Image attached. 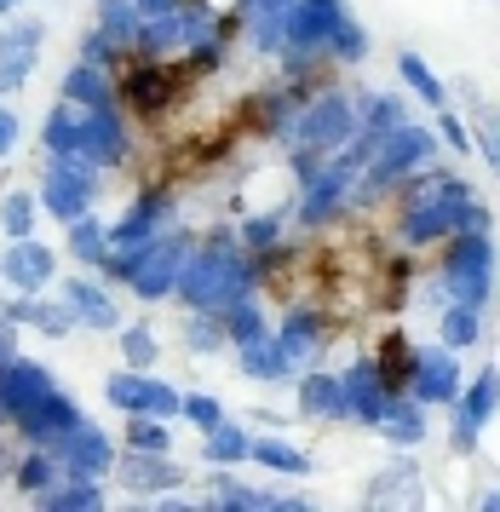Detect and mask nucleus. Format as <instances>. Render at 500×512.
Returning a JSON list of instances; mask_svg holds the SVG:
<instances>
[{"instance_id": "f03ea898", "label": "nucleus", "mask_w": 500, "mask_h": 512, "mask_svg": "<svg viewBox=\"0 0 500 512\" xmlns=\"http://www.w3.org/2000/svg\"><path fill=\"white\" fill-rule=\"evenodd\" d=\"M184 248H190L184 236H161V242H144V254H138V265H133V277H127V282H133L144 300H161V294L179 282L184 259H190Z\"/></svg>"}, {"instance_id": "0eeeda50", "label": "nucleus", "mask_w": 500, "mask_h": 512, "mask_svg": "<svg viewBox=\"0 0 500 512\" xmlns=\"http://www.w3.org/2000/svg\"><path fill=\"white\" fill-rule=\"evenodd\" d=\"M64 98H69V104H81V110H110L115 87L104 81V70H98V64H75V70H69V81H64Z\"/></svg>"}, {"instance_id": "bb28decb", "label": "nucleus", "mask_w": 500, "mask_h": 512, "mask_svg": "<svg viewBox=\"0 0 500 512\" xmlns=\"http://www.w3.org/2000/svg\"><path fill=\"white\" fill-rule=\"evenodd\" d=\"M248 242H253V248H265V242H276V219H271V213H265V219H253V225H248Z\"/></svg>"}, {"instance_id": "1a4fd4ad", "label": "nucleus", "mask_w": 500, "mask_h": 512, "mask_svg": "<svg viewBox=\"0 0 500 512\" xmlns=\"http://www.w3.org/2000/svg\"><path fill=\"white\" fill-rule=\"evenodd\" d=\"M58 443H64V455H69L75 472H98V466H110V443L98 438V432H87V426H69Z\"/></svg>"}, {"instance_id": "423d86ee", "label": "nucleus", "mask_w": 500, "mask_h": 512, "mask_svg": "<svg viewBox=\"0 0 500 512\" xmlns=\"http://www.w3.org/2000/svg\"><path fill=\"white\" fill-rule=\"evenodd\" d=\"M0 277L18 282V288H46V277H52V254H46L41 242L18 236V248L0 254Z\"/></svg>"}, {"instance_id": "cd10ccee", "label": "nucleus", "mask_w": 500, "mask_h": 512, "mask_svg": "<svg viewBox=\"0 0 500 512\" xmlns=\"http://www.w3.org/2000/svg\"><path fill=\"white\" fill-rule=\"evenodd\" d=\"M12 144H18V116H12V110H0V156H6Z\"/></svg>"}, {"instance_id": "6ab92c4d", "label": "nucleus", "mask_w": 500, "mask_h": 512, "mask_svg": "<svg viewBox=\"0 0 500 512\" xmlns=\"http://www.w3.org/2000/svg\"><path fill=\"white\" fill-rule=\"evenodd\" d=\"M121 351H127V363H133V369H150V363H156V340H150V328H127Z\"/></svg>"}, {"instance_id": "6e6552de", "label": "nucleus", "mask_w": 500, "mask_h": 512, "mask_svg": "<svg viewBox=\"0 0 500 512\" xmlns=\"http://www.w3.org/2000/svg\"><path fill=\"white\" fill-rule=\"evenodd\" d=\"M121 478L133 489H167V484H184V472L179 466H167L156 461V449H133L127 461H121Z\"/></svg>"}, {"instance_id": "2eb2a0df", "label": "nucleus", "mask_w": 500, "mask_h": 512, "mask_svg": "<svg viewBox=\"0 0 500 512\" xmlns=\"http://www.w3.org/2000/svg\"><path fill=\"white\" fill-rule=\"evenodd\" d=\"M29 225H35V202L29 196H6L0 202V231L18 242V236H29Z\"/></svg>"}, {"instance_id": "7c9ffc66", "label": "nucleus", "mask_w": 500, "mask_h": 512, "mask_svg": "<svg viewBox=\"0 0 500 512\" xmlns=\"http://www.w3.org/2000/svg\"><path fill=\"white\" fill-rule=\"evenodd\" d=\"M6 6H12V0H0V12H6Z\"/></svg>"}, {"instance_id": "a211bd4d", "label": "nucleus", "mask_w": 500, "mask_h": 512, "mask_svg": "<svg viewBox=\"0 0 500 512\" xmlns=\"http://www.w3.org/2000/svg\"><path fill=\"white\" fill-rule=\"evenodd\" d=\"M403 81H409V87H414V93H420V98H426V104H443V87H437V81H432V70H426V64L414 58V52H409V58H403Z\"/></svg>"}, {"instance_id": "39448f33", "label": "nucleus", "mask_w": 500, "mask_h": 512, "mask_svg": "<svg viewBox=\"0 0 500 512\" xmlns=\"http://www.w3.org/2000/svg\"><path fill=\"white\" fill-rule=\"evenodd\" d=\"M110 397L121 409H144V415H173L179 409V397L167 392V386H156V380H144V374H115Z\"/></svg>"}, {"instance_id": "393cba45", "label": "nucleus", "mask_w": 500, "mask_h": 512, "mask_svg": "<svg viewBox=\"0 0 500 512\" xmlns=\"http://www.w3.org/2000/svg\"><path fill=\"white\" fill-rule=\"evenodd\" d=\"M483 150H489V162L500 167V116H483Z\"/></svg>"}, {"instance_id": "c756f323", "label": "nucleus", "mask_w": 500, "mask_h": 512, "mask_svg": "<svg viewBox=\"0 0 500 512\" xmlns=\"http://www.w3.org/2000/svg\"><path fill=\"white\" fill-rule=\"evenodd\" d=\"M437 127H443V139H449V144H460V150H466V144H472V139H466V127H460L455 116H443V121H437Z\"/></svg>"}, {"instance_id": "4468645a", "label": "nucleus", "mask_w": 500, "mask_h": 512, "mask_svg": "<svg viewBox=\"0 0 500 512\" xmlns=\"http://www.w3.org/2000/svg\"><path fill=\"white\" fill-rule=\"evenodd\" d=\"M69 248L81 259H104L110 254V231L104 225H87V219H69Z\"/></svg>"}, {"instance_id": "a878e982", "label": "nucleus", "mask_w": 500, "mask_h": 512, "mask_svg": "<svg viewBox=\"0 0 500 512\" xmlns=\"http://www.w3.org/2000/svg\"><path fill=\"white\" fill-rule=\"evenodd\" d=\"M138 6V18H167V12H179L184 0H133Z\"/></svg>"}, {"instance_id": "aec40b11", "label": "nucleus", "mask_w": 500, "mask_h": 512, "mask_svg": "<svg viewBox=\"0 0 500 512\" xmlns=\"http://www.w3.org/2000/svg\"><path fill=\"white\" fill-rule=\"evenodd\" d=\"M305 409H317V415H322V409H340L334 380H322V374H317V380H305Z\"/></svg>"}, {"instance_id": "4be33fe9", "label": "nucleus", "mask_w": 500, "mask_h": 512, "mask_svg": "<svg viewBox=\"0 0 500 512\" xmlns=\"http://www.w3.org/2000/svg\"><path fill=\"white\" fill-rule=\"evenodd\" d=\"M52 478H58V466H52V461H29V466H23V484H29V489H52Z\"/></svg>"}, {"instance_id": "5701e85b", "label": "nucleus", "mask_w": 500, "mask_h": 512, "mask_svg": "<svg viewBox=\"0 0 500 512\" xmlns=\"http://www.w3.org/2000/svg\"><path fill=\"white\" fill-rule=\"evenodd\" d=\"M184 415L196 420V426H219V409H213V403H207V397H190V403H179Z\"/></svg>"}, {"instance_id": "20e7f679", "label": "nucleus", "mask_w": 500, "mask_h": 512, "mask_svg": "<svg viewBox=\"0 0 500 512\" xmlns=\"http://www.w3.org/2000/svg\"><path fill=\"white\" fill-rule=\"evenodd\" d=\"M299 133H305L311 150H328V144H340L345 133H351V110H345L340 98H311V110H305V121H299Z\"/></svg>"}, {"instance_id": "9d476101", "label": "nucleus", "mask_w": 500, "mask_h": 512, "mask_svg": "<svg viewBox=\"0 0 500 512\" xmlns=\"http://www.w3.org/2000/svg\"><path fill=\"white\" fill-rule=\"evenodd\" d=\"M138 24H144V18H138L133 0H104V6H98V29L110 35L115 47H133V41H138Z\"/></svg>"}, {"instance_id": "c85d7f7f", "label": "nucleus", "mask_w": 500, "mask_h": 512, "mask_svg": "<svg viewBox=\"0 0 500 512\" xmlns=\"http://www.w3.org/2000/svg\"><path fill=\"white\" fill-rule=\"evenodd\" d=\"M466 340H472V317H449V346H466Z\"/></svg>"}, {"instance_id": "f257e3e1", "label": "nucleus", "mask_w": 500, "mask_h": 512, "mask_svg": "<svg viewBox=\"0 0 500 512\" xmlns=\"http://www.w3.org/2000/svg\"><path fill=\"white\" fill-rule=\"evenodd\" d=\"M179 288H184V300H190V305H230V300H242L236 288H248V271L236 265V254L207 248V254L184 259Z\"/></svg>"}, {"instance_id": "b1692460", "label": "nucleus", "mask_w": 500, "mask_h": 512, "mask_svg": "<svg viewBox=\"0 0 500 512\" xmlns=\"http://www.w3.org/2000/svg\"><path fill=\"white\" fill-rule=\"evenodd\" d=\"M58 507H98V489H87V484H75V489H64V495H52Z\"/></svg>"}, {"instance_id": "ddd939ff", "label": "nucleus", "mask_w": 500, "mask_h": 512, "mask_svg": "<svg viewBox=\"0 0 500 512\" xmlns=\"http://www.w3.org/2000/svg\"><path fill=\"white\" fill-rule=\"evenodd\" d=\"M64 294H69V311H75V317H87V323H98V328H110V323H115V305L104 300L92 282H69Z\"/></svg>"}, {"instance_id": "f8f14e48", "label": "nucleus", "mask_w": 500, "mask_h": 512, "mask_svg": "<svg viewBox=\"0 0 500 512\" xmlns=\"http://www.w3.org/2000/svg\"><path fill=\"white\" fill-rule=\"evenodd\" d=\"M75 127H81V104H58L52 116H46V133H41V144H46V156H64V150H75Z\"/></svg>"}, {"instance_id": "f3484780", "label": "nucleus", "mask_w": 500, "mask_h": 512, "mask_svg": "<svg viewBox=\"0 0 500 512\" xmlns=\"http://www.w3.org/2000/svg\"><path fill=\"white\" fill-rule=\"evenodd\" d=\"M248 449H253V443L242 438L236 426H213V438H207V455H213V461H242Z\"/></svg>"}, {"instance_id": "412c9836", "label": "nucleus", "mask_w": 500, "mask_h": 512, "mask_svg": "<svg viewBox=\"0 0 500 512\" xmlns=\"http://www.w3.org/2000/svg\"><path fill=\"white\" fill-rule=\"evenodd\" d=\"M248 455H259L265 466H288V472H299V466H305V461L294 455V449H282V443H253Z\"/></svg>"}, {"instance_id": "dca6fc26", "label": "nucleus", "mask_w": 500, "mask_h": 512, "mask_svg": "<svg viewBox=\"0 0 500 512\" xmlns=\"http://www.w3.org/2000/svg\"><path fill=\"white\" fill-rule=\"evenodd\" d=\"M127 443L133 449H167V432H161V420L156 415H144V409H133V426H127Z\"/></svg>"}, {"instance_id": "7ed1b4c3", "label": "nucleus", "mask_w": 500, "mask_h": 512, "mask_svg": "<svg viewBox=\"0 0 500 512\" xmlns=\"http://www.w3.org/2000/svg\"><path fill=\"white\" fill-rule=\"evenodd\" d=\"M41 24H0V93H18L35 70Z\"/></svg>"}, {"instance_id": "9b49d317", "label": "nucleus", "mask_w": 500, "mask_h": 512, "mask_svg": "<svg viewBox=\"0 0 500 512\" xmlns=\"http://www.w3.org/2000/svg\"><path fill=\"white\" fill-rule=\"evenodd\" d=\"M380 386H391V392H403L414 374V351L403 346V334H386V346H380Z\"/></svg>"}]
</instances>
